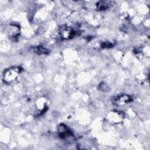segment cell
<instances>
[{"label":"cell","instance_id":"ba28073f","mask_svg":"<svg viewBox=\"0 0 150 150\" xmlns=\"http://www.w3.org/2000/svg\"><path fill=\"white\" fill-rule=\"evenodd\" d=\"M101 46L103 48H108V47H111L113 46V44L111 42H103Z\"/></svg>","mask_w":150,"mask_h":150},{"label":"cell","instance_id":"6da1fadb","mask_svg":"<svg viewBox=\"0 0 150 150\" xmlns=\"http://www.w3.org/2000/svg\"><path fill=\"white\" fill-rule=\"evenodd\" d=\"M22 71V68L21 66H15L9 67L6 69L3 73V80L6 83L9 84L14 81Z\"/></svg>","mask_w":150,"mask_h":150},{"label":"cell","instance_id":"7a4b0ae2","mask_svg":"<svg viewBox=\"0 0 150 150\" xmlns=\"http://www.w3.org/2000/svg\"><path fill=\"white\" fill-rule=\"evenodd\" d=\"M58 134L60 138L63 139L74 138V135L71 129L66 125L63 124H60L58 126Z\"/></svg>","mask_w":150,"mask_h":150},{"label":"cell","instance_id":"5b68a950","mask_svg":"<svg viewBox=\"0 0 150 150\" xmlns=\"http://www.w3.org/2000/svg\"><path fill=\"white\" fill-rule=\"evenodd\" d=\"M19 35V26L17 25H11L9 26V36L12 38H16Z\"/></svg>","mask_w":150,"mask_h":150},{"label":"cell","instance_id":"277c9868","mask_svg":"<svg viewBox=\"0 0 150 150\" xmlns=\"http://www.w3.org/2000/svg\"><path fill=\"white\" fill-rule=\"evenodd\" d=\"M132 100H133L132 97L129 95L121 94L114 98L112 101L114 104L119 105L125 104L130 103L132 101Z\"/></svg>","mask_w":150,"mask_h":150},{"label":"cell","instance_id":"3957f363","mask_svg":"<svg viewBox=\"0 0 150 150\" xmlns=\"http://www.w3.org/2000/svg\"><path fill=\"white\" fill-rule=\"evenodd\" d=\"M76 31L71 27L67 26H63L60 28L59 34L63 39H70L76 35Z\"/></svg>","mask_w":150,"mask_h":150},{"label":"cell","instance_id":"52a82bcc","mask_svg":"<svg viewBox=\"0 0 150 150\" xmlns=\"http://www.w3.org/2000/svg\"><path fill=\"white\" fill-rule=\"evenodd\" d=\"M105 2H100L97 5V8L98 10H105L108 8L109 5L105 4Z\"/></svg>","mask_w":150,"mask_h":150},{"label":"cell","instance_id":"8992f818","mask_svg":"<svg viewBox=\"0 0 150 150\" xmlns=\"http://www.w3.org/2000/svg\"><path fill=\"white\" fill-rule=\"evenodd\" d=\"M32 50L33 52L36 53L38 54L39 55H42V54H48L49 53V50L45 48L43 46H34L32 48Z\"/></svg>","mask_w":150,"mask_h":150}]
</instances>
